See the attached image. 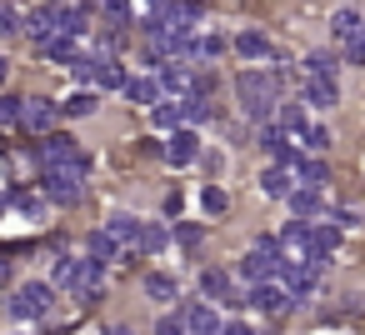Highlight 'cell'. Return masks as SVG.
<instances>
[{"label": "cell", "instance_id": "b9f144b4", "mask_svg": "<svg viewBox=\"0 0 365 335\" xmlns=\"http://www.w3.org/2000/svg\"><path fill=\"white\" fill-rule=\"evenodd\" d=\"M11 280V265H6V255H0V285H6Z\"/></svg>", "mask_w": 365, "mask_h": 335}, {"label": "cell", "instance_id": "ac0fdd59", "mask_svg": "<svg viewBox=\"0 0 365 335\" xmlns=\"http://www.w3.org/2000/svg\"><path fill=\"white\" fill-rule=\"evenodd\" d=\"M340 245V230L335 225H310V260L315 265H325V255Z\"/></svg>", "mask_w": 365, "mask_h": 335}, {"label": "cell", "instance_id": "ab89813d", "mask_svg": "<svg viewBox=\"0 0 365 335\" xmlns=\"http://www.w3.org/2000/svg\"><path fill=\"white\" fill-rule=\"evenodd\" d=\"M175 235H180V245H200V225H180Z\"/></svg>", "mask_w": 365, "mask_h": 335}, {"label": "cell", "instance_id": "5b68a950", "mask_svg": "<svg viewBox=\"0 0 365 335\" xmlns=\"http://www.w3.org/2000/svg\"><path fill=\"white\" fill-rule=\"evenodd\" d=\"M76 160H81V150H76L71 135H56V130H51V135L36 145V165H41V170H61V165H76Z\"/></svg>", "mask_w": 365, "mask_h": 335}, {"label": "cell", "instance_id": "6da1fadb", "mask_svg": "<svg viewBox=\"0 0 365 335\" xmlns=\"http://www.w3.org/2000/svg\"><path fill=\"white\" fill-rule=\"evenodd\" d=\"M235 91H240L245 115H255V120H265V115L275 110V100H280L275 71H240V76H235Z\"/></svg>", "mask_w": 365, "mask_h": 335}, {"label": "cell", "instance_id": "7402d4cb", "mask_svg": "<svg viewBox=\"0 0 365 335\" xmlns=\"http://www.w3.org/2000/svg\"><path fill=\"white\" fill-rule=\"evenodd\" d=\"M200 290H205L210 300H230V275H225L220 265H210V270H200Z\"/></svg>", "mask_w": 365, "mask_h": 335}, {"label": "cell", "instance_id": "ffe728a7", "mask_svg": "<svg viewBox=\"0 0 365 335\" xmlns=\"http://www.w3.org/2000/svg\"><path fill=\"white\" fill-rule=\"evenodd\" d=\"M235 51H240L245 61H265V56H270V41H265L260 31H240V36H235Z\"/></svg>", "mask_w": 365, "mask_h": 335}, {"label": "cell", "instance_id": "f1b7e54d", "mask_svg": "<svg viewBox=\"0 0 365 335\" xmlns=\"http://www.w3.org/2000/svg\"><path fill=\"white\" fill-rule=\"evenodd\" d=\"M290 210L305 220V215H315V210H320V195H315V190H295V195H290Z\"/></svg>", "mask_w": 365, "mask_h": 335}, {"label": "cell", "instance_id": "3957f363", "mask_svg": "<svg viewBox=\"0 0 365 335\" xmlns=\"http://www.w3.org/2000/svg\"><path fill=\"white\" fill-rule=\"evenodd\" d=\"M41 185H46V195H51V200L71 205V200L81 195V185H86V160L61 165V170H41Z\"/></svg>", "mask_w": 365, "mask_h": 335}, {"label": "cell", "instance_id": "74e56055", "mask_svg": "<svg viewBox=\"0 0 365 335\" xmlns=\"http://www.w3.org/2000/svg\"><path fill=\"white\" fill-rule=\"evenodd\" d=\"M155 335H185V325H180V315H165V320L155 325Z\"/></svg>", "mask_w": 365, "mask_h": 335}, {"label": "cell", "instance_id": "e0dca14e", "mask_svg": "<svg viewBox=\"0 0 365 335\" xmlns=\"http://www.w3.org/2000/svg\"><path fill=\"white\" fill-rule=\"evenodd\" d=\"M325 180H330V165H325V160H300V170H295V190H315V195H320Z\"/></svg>", "mask_w": 365, "mask_h": 335}, {"label": "cell", "instance_id": "5bb4252c", "mask_svg": "<svg viewBox=\"0 0 365 335\" xmlns=\"http://www.w3.org/2000/svg\"><path fill=\"white\" fill-rule=\"evenodd\" d=\"M250 305H255V310H265V315H280V310H290L295 300H290L280 285H260V290H250Z\"/></svg>", "mask_w": 365, "mask_h": 335}, {"label": "cell", "instance_id": "4fadbf2b", "mask_svg": "<svg viewBox=\"0 0 365 335\" xmlns=\"http://www.w3.org/2000/svg\"><path fill=\"white\" fill-rule=\"evenodd\" d=\"M260 190H265L270 200H290V195H295V175L280 170V165H270V170L260 175Z\"/></svg>", "mask_w": 365, "mask_h": 335}, {"label": "cell", "instance_id": "30bf717a", "mask_svg": "<svg viewBox=\"0 0 365 335\" xmlns=\"http://www.w3.org/2000/svg\"><path fill=\"white\" fill-rule=\"evenodd\" d=\"M170 165H190L195 155H200V140H195V130H175L170 140H165V150H160Z\"/></svg>", "mask_w": 365, "mask_h": 335}, {"label": "cell", "instance_id": "d590c367", "mask_svg": "<svg viewBox=\"0 0 365 335\" xmlns=\"http://www.w3.org/2000/svg\"><path fill=\"white\" fill-rule=\"evenodd\" d=\"M200 205H205L210 215H220V210H225V190H220V185H205V195H200Z\"/></svg>", "mask_w": 365, "mask_h": 335}, {"label": "cell", "instance_id": "277c9868", "mask_svg": "<svg viewBox=\"0 0 365 335\" xmlns=\"http://www.w3.org/2000/svg\"><path fill=\"white\" fill-rule=\"evenodd\" d=\"M46 310H51V285H41V280L16 285V295H11V315L16 320H46Z\"/></svg>", "mask_w": 365, "mask_h": 335}, {"label": "cell", "instance_id": "60d3db41", "mask_svg": "<svg viewBox=\"0 0 365 335\" xmlns=\"http://www.w3.org/2000/svg\"><path fill=\"white\" fill-rule=\"evenodd\" d=\"M220 335H255L245 320H230V325H220Z\"/></svg>", "mask_w": 365, "mask_h": 335}, {"label": "cell", "instance_id": "603a6c76", "mask_svg": "<svg viewBox=\"0 0 365 335\" xmlns=\"http://www.w3.org/2000/svg\"><path fill=\"white\" fill-rule=\"evenodd\" d=\"M145 295H150V300H160V305H170V300L180 295V285H175L170 275H145Z\"/></svg>", "mask_w": 365, "mask_h": 335}, {"label": "cell", "instance_id": "d6986e66", "mask_svg": "<svg viewBox=\"0 0 365 335\" xmlns=\"http://www.w3.org/2000/svg\"><path fill=\"white\" fill-rule=\"evenodd\" d=\"M305 81H330L335 86V56L330 51H310L305 56Z\"/></svg>", "mask_w": 365, "mask_h": 335}, {"label": "cell", "instance_id": "ba28073f", "mask_svg": "<svg viewBox=\"0 0 365 335\" xmlns=\"http://www.w3.org/2000/svg\"><path fill=\"white\" fill-rule=\"evenodd\" d=\"M280 265H285V260H265V255H255V250H250V255L240 260V280H250L255 290H260V285H275Z\"/></svg>", "mask_w": 365, "mask_h": 335}, {"label": "cell", "instance_id": "cb8c5ba5", "mask_svg": "<svg viewBox=\"0 0 365 335\" xmlns=\"http://www.w3.org/2000/svg\"><path fill=\"white\" fill-rule=\"evenodd\" d=\"M305 105L330 110V105H335V86H330V81H305Z\"/></svg>", "mask_w": 365, "mask_h": 335}, {"label": "cell", "instance_id": "7bdbcfd3", "mask_svg": "<svg viewBox=\"0 0 365 335\" xmlns=\"http://www.w3.org/2000/svg\"><path fill=\"white\" fill-rule=\"evenodd\" d=\"M6 76H11V66H6V56H0V86H6Z\"/></svg>", "mask_w": 365, "mask_h": 335}, {"label": "cell", "instance_id": "836d02e7", "mask_svg": "<svg viewBox=\"0 0 365 335\" xmlns=\"http://www.w3.org/2000/svg\"><path fill=\"white\" fill-rule=\"evenodd\" d=\"M140 250H150V255L165 250V230H160V225H145V230H140Z\"/></svg>", "mask_w": 365, "mask_h": 335}, {"label": "cell", "instance_id": "e575fe53", "mask_svg": "<svg viewBox=\"0 0 365 335\" xmlns=\"http://www.w3.org/2000/svg\"><path fill=\"white\" fill-rule=\"evenodd\" d=\"M11 31H21V11L0 0V36H11Z\"/></svg>", "mask_w": 365, "mask_h": 335}, {"label": "cell", "instance_id": "d4e9b609", "mask_svg": "<svg viewBox=\"0 0 365 335\" xmlns=\"http://www.w3.org/2000/svg\"><path fill=\"white\" fill-rule=\"evenodd\" d=\"M115 255H120V240H115V235H106V230H96V235H91V260H101V265H106V260H115Z\"/></svg>", "mask_w": 365, "mask_h": 335}, {"label": "cell", "instance_id": "484cf974", "mask_svg": "<svg viewBox=\"0 0 365 335\" xmlns=\"http://www.w3.org/2000/svg\"><path fill=\"white\" fill-rule=\"evenodd\" d=\"M91 110H96V96H91V91H76V96L61 105V115H91Z\"/></svg>", "mask_w": 365, "mask_h": 335}, {"label": "cell", "instance_id": "8fae6325", "mask_svg": "<svg viewBox=\"0 0 365 335\" xmlns=\"http://www.w3.org/2000/svg\"><path fill=\"white\" fill-rule=\"evenodd\" d=\"M96 86H101V91H125L130 76H125V66H120L115 56H96Z\"/></svg>", "mask_w": 365, "mask_h": 335}, {"label": "cell", "instance_id": "4dcf8cb0", "mask_svg": "<svg viewBox=\"0 0 365 335\" xmlns=\"http://www.w3.org/2000/svg\"><path fill=\"white\" fill-rule=\"evenodd\" d=\"M46 56H51V61H61V66H71V61H76V46H71V36H56V41L46 46Z\"/></svg>", "mask_w": 365, "mask_h": 335}, {"label": "cell", "instance_id": "8992f818", "mask_svg": "<svg viewBox=\"0 0 365 335\" xmlns=\"http://www.w3.org/2000/svg\"><path fill=\"white\" fill-rule=\"evenodd\" d=\"M21 31L46 51V46L61 36V31H56V6H36V11H26V16H21Z\"/></svg>", "mask_w": 365, "mask_h": 335}, {"label": "cell", "instance_id": "d6a6232c", "mask_svg": "<svg viewBox=\"0 0 365 335\" xmlns=\"http://www.w3.org/2000/svg\"><path fill=\"white\" fill-rule=\"evenodd\" d=\"M135 11L130 6H120V0H110V6H101V21H110V26H125Z\"/></svg>", "mask_w": 365, "mask_h": 335}, {"label": "cell", "instance_id": "4316f807", "mask_svg": "<svg viewBox=\"0 0 365 335\" xmlns=\"http://www.w3.org/2000/svg\"><path fill=\"white\" fill-rule=\"evenodd\" d=\"M150 120H155V125H165V130H170V125H180V100H160V105L150 110Z\"/></svg>", "mask_w": 365, "mask_h": 335}, {"label": "cell", "instance_id": "52a82bcc", "mask_svg": "<svg viewBox=\"0 0 365 335\" xmlns=\"http://www.w3.org/2000/svg\"><path fill=\"white\" fill-rule=\"evenodd\" d=\"M56 115H61V105H51V100H26V110H21V125L31 130V135H51V125H56Z\"/></svg>", "mask_w": 365, "mask_h": 335}, {"label": "cell", "instance_id": "9a60e30c", "mask_svg": "<svg viewBox=\"0 0 365 335\" xmlns=\"http://www.w3.org/2000/svg\"><path fill=\"white\" fill-rule=\"evenodd\" d=\"M330 31H335V41H345V46H350V41H355V36L365 31V21H360V11H350V6H340V11L330 16Z\"/></svg>", "mask_w": 365, "mask_h": 335}, {"label": "cell", "instance_id": "1f68e13d", "mask_svg": "<svg viewBox=\"0 0 365 335\" xmlns=\"http://www.w3.org/2000/svg\"><path fill=\"white\" fill-rule=\"evenodd\" d=\"M280 130L300 135V130H305V110H300V105H280Z\"/></svg>", "mask_w": 365, "mask_h": 335}, {"label": "cell", "instance_id": "7c38bea8", "mask_svg": "<svg viewBox=\"0 0 365 335\" xmlns=\"http://www.w3.org/2000/svg\"><path fill=\"white\" fill-rule=\"evenodd\" d=\"M86 21H91V11H86V6H56V31H61V36H71V41H76V36H86V31H91Z\"/></svg>", "mask_w": 365, "mask_h": 335}, {"label": "cell", "instance_id": "8d00e7d4", "mask_svg": "<svg viewBox=\"0 0 365 335\" xmlns=\"http://www.w3.org/2000/svg\"><path fill=\"white\" fill-rule=\"evenodd\" d=\"M345 61H350V66H365V31H360V36L345 46Z\"/></svg>", "mask_w": 365, "mask_h": 335}, {"label": "cell", "instance_id": "83f0119b", "mask_svg": "<svg viewBox=\"0 0 365 335\" xmlns=\"http://www.w3.org/2000/svg\"><path fill=\"white\" fill-rule=\"evenodd\" d=\"M300 140L315 150V160H320V150H330V130H325V125H305V130H300Z\"/></svg>", "mask_w": 365, "mask_h": 335}, {"label": "cell", "instance_id": "7a4b0ae2", "mask_svg": "<svg viewBox=\"0 0 365 335\" xmlns=\"http://www.w3.org/2000/svg\"><path fill=\"white\" fill-rule=\"evenodd\" d=\"M51 280H56L61 290H71V295L96 300V295H101V280H106V265H101V260H76V255H61V260H56V270H51Z\"/></svg>", "mask_w": 365, "mask_h": 335}, {"label": "cell", "instance_id": "2e32d148", "mask_svg": "<svg viewBox=\"0 0 365 335\" xmlns=\"http://www.w3.org/2000/svg\"><path fill=\"white\" fill-rule=\"evenodd\" d=\"M125 96H130L135 105H145V110H155V105L165 100V96H160V81H155V76H140V81H130V86H125Z\"/></svg>", "mask_w": 365, "mask_h": 335}, {"label": "cell", "instance_id": "9c48e42d", "mask_svg": "<svg viewBox=\"0 0 365 335\" xmlns=\"http://www.w3.org/2000/svg\"><path fill=\"white\" fill-rule=\"evenodd\" d=\"M180 325L185 335H220V320L210 305H180Z\"/></svg>", "mask_w": 365, "mask_h": 335}, {"label": "cell", "instance_id": "44dd1931", "mask_svg": "<svg viewBox=\"0 0 365 335\" xmlns=\"http://www.w3.org/2000/svg\"><path fill=\"white\" fill-rule=\"evenodd\" d=\"M140 230H145V220H135V215H110L106 220V235H115V240H135L140 245Z\"/></svg>", "mask_w": 365, "mask_h": 335}, {"label": "cell", "instance_id": "f35d334b", "mask_svg": "<svg viewBox=\"0 0 365 335\" xmlns=\"http://www.w3.org/2000/svg\"><path fill=\"white\" fill-rule=\"evenodd\" d=\"M16 205H21V210H26V215H36V210H41V200H36V195H31V190H16Z\"/></svg>", "mask_w": 365, "mask_h": 335}, {"label": "cell", "instance_id": "f546056e", "mask_svg": "<svg viewBox=\"0 0 365 335\" xmlns=\"http://www.w3.org/2000/svg\"><path fill=\"white\" fill-rule=\"evenodd\" d=\"M21 110H26L21 96H0V125H21Z\"/></svg>", "mask_w": 365, "mask_h": 335}]
</instances>
